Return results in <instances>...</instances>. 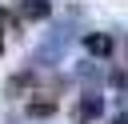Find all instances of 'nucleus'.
Segmentation results:
<instances>
[{"label": "nucleus", "mask_w": 128, "mask_h": 124, "mask_svg": "<svg viewBox=\"0 0 128 124\" xmlns=\"http://www.w3.org/2000/svg\"><path fill=\"white\" fill-rule=\"evenodd\" d=\"M72 36H76V24H72V16L68 20H56L44 36H40V44L32 48V68H56L64 56H68V44H72Z\"/></svg>", "instance_id": "obj_1"}, {"label": "nucleus", "mask_w": 128, "mask_h": 124, "mask_svg": "<svg viewBox=\"0 0 128 124\" xmlns=\"http://www.w3.org/2000/svg\"><path fill=\"white\" fill-rule=\"evenodd\" d=\"M96 116H104V96L100 92H84L80 104H76V120L80 124H92Z\"/></svg>", "instance_id": "obj_2"}, {"label": "nucleus", "mask_w": 128, "mask_h": 124, "mask_svg": "<svg viewBox=\"0 0 128 124\" xmlns=\"http://www.w3.org/2000/svg\"><path fill=\"white\" fill-rule=\"evenodd\" d=\"M12 8L20 20H44L52 12V0H12Z\"/></svg>", "instance_id": "obj_3"}, {"label": "nucleus", "mask_w": 128, "mask_h": 124, "mask_svg": "<svg viewBox=\"0 0 128 124\" xmlns=\"http://www.w3.org/2000/svg\"><path fill=\"white\" fill-rule=\"evenodd\" d=\"M84 48L92 52V56H112V36L108 32H84Z\"/></svg>", "instance_id": "obj_4"}, {"label": "nucleus", "mask_w": 128, "mask_h": 124, "mask_svg": "<svg viewBox=\"0 0 128 124\" xmlns=\"http://www.w3.org/2000/svg\"><path fill=\"white\" fill-rule=\"evenodd\" d=\"M52 112H56V104H52V100H32V104H28V116H32V120L52 116Z\"/></svg>", "instance_id": "obj_5"}, {"label": "nucleus", "mask_w": 128, "mask_h": 124, "mask_svg": "<svg viewBox=\"0 0 128 124\" xmlns=\"http://www.w3.org/2000/svg\"><path fill=\"white\" fill-rule=\"evenodd\" d=\"M112 124H128V112H120V116H112Z\"/></svg>", "instance_id": "obj_6"}, {"label": "nucleus", "mask_w": 128, "mask_h": 124, "mask_svg": "<svg viewBox=\"0 0 128 124\" xmlns=\"http://www.w3.org/2000/svg\"><path fill=\"white\" fill-rule=\"evenodd\" d=\"M0 52H4V32H0Z\"/></svg>", "instance_id": "obj_7"}]
</instances>
